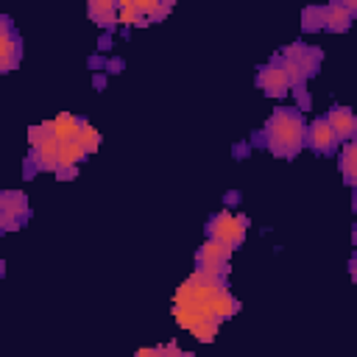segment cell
I'll list each match as a JSON object with an SVG mask.
<instances>
[{
	"mask_svg": "<svg viewBox=\"0 0 357 357\" xmlns=\"http://www.w3.org/2000/svg\"><path fill=\"white\" fill-rule=\"evenodd\" d=\"M304 137H307V123L296 106L290 109L279 106L265 123V145L273 156L293 159L304 148Z\"/></svg>",
	"mask_w": 357,
	"mask_h": 357,
	"instance_id": "obj_1",
	"label": "cell"
},
{
	"mask_svg": "<svg viewBox=\"0 0 357 357\" xmlns=\"http://www.w3.org/2000/svg\"><path fill=\"white\" fill-rule=\"evenodd\" d=\"M245 229H248V218L245 215H231V212H215L206 223V234L209 240H218L229 248H237L245 237Z\"/></svg>",
	"mask_w": 357,
	"mask_h": 357,
	"instance_id": "obj_2",
	"label": "cell"
},
{
	"mask_svg": "<svg viewBox=\"0 0 357 357\" xmlns=\"http://www.w3.org/2000/svg\"><path fill=\"white\" fill-rule=\"evenodd\" d=\"M31 215L28 206V195L20 190H0V234L3 231H17L20 226H25Z\"/></svg>",
	"mask_w": 357,
	"mask_h": 357,
	"instance_id": "obj_3",
	"label": "cell"
},
{
	"mask_svg": "<svg viewBox=\"0 0 357 357\" xmlns=\"http://www.w3.org/2000/svg\"><path fill=\"white\" fill-rule=\"evenodd\" d=\"M231 251H234V248H229V245H223V243H218V240H206V243L198 248V254H195V271H198V273H209V276L226 279Z\"/></svg>",
	"mask_w": 357,
	"mask_h": 357,
	"instance_id": "obj_4",
	"label": "cell"
},
{
	"mask_svg": "<svg viewBox=\"0 0 357 357\" xmlns=\"http://www.w3.org/2000/svg\"><path fill=\"white\" fill-rule=\"evenodd\" d=\"M279 56L296 61L298 70L304 73V78H312V75L321 70V61H324V50H321V47H312V45H304V42H293V45H287Z\"/></svg>",
	"mask_w": 357,
	"mask_h": 357,
	"instance_id": "obj_5",
	"label": "cell"
},
{
	"mask_svg": "<svg viewBox=\"0 0 357 357\" xmlns=\"http://www.w3.org/2000/svg\"><path fill=\"white\" fill-rule=\"evenodd\" d=\"M304 145H310L315 153H335L340 139L335 137L332 126L326 123V117H315L310 126H307V137H304Z\"/></svg>",
	"mask_w": 357,
	"mask_h": 357,
	"instance_id": "obj_6",
	"label": "cell"
},
{
	"mask_svg": "<svg viewBox=\"0 0 357 357\" xmlns=\"http://www.w3.org/2000/svg\"><path fill=\"white\" fill-rule=\"evenodd\" d=\"M257 86L268 95V98H284L290 92V81L284 75V70L279 67V61H271L265 67H259L257 73Z\"/></svg>",
	"mask_w": 357,
	"mask_h": 357,
	"instance_id": "obj_7",
	"label": "cell"
},
{
	"mask_svg": "<svg viewBox=\"0 0 357 357\" xmlns=\"http://www.w3.org/2000/svg\"><path fill=\"white\" fill-rule=\"evenodd\" d=\"M354 11H357V3H329L324 6V28L332 31V33H343L351 28V20H354Z\"/></svg>",
	"mask_w": 357,
	"mask_h": 357,
	"instance_id": "obj_8",
	"label": "cell"
},
{
	"mask_svg": "<svg viewBox=\"0 0 357 357\" xmlns=\"http://www.w3.org/2000/svg\"><path fill=\"white\" fill-rule=\"evenodd\" d=\"M31 167L33 170H53L59 167V139L56 137H45L42 142H36L31 148V156H28Z\"/></svg>",
	"mask_w": 357,
	"mask_h": 357,
	"instance_id": "obj_9",
	"label": "cell"
},
{
	"mask_svg": "<svg viewBox=\"0 0 357 357\" xmlns=\"http://www.w3.org/2000/svg\"><path fill=\"white\" fill-rule=\"evenodd\" d=\"M326 123L332 126L335 137L343 139V142L354 139V134H357V117H354V112H351L349 106H337V103H335V106L329 109V114H326Z\"/></svg>",
	"mask_w": 357,
	"mask_h": 357,
	"instance_id": "obj_10",
	"label": "cell"
},
{
	"mask_svg": "<svg viewBox=\"0 0 357 357\" xmlns=\"http://www.w3.org/2000/svg\"><path fill=\"white\" fill-rule=\"evenodd\" d=\"M22 59V39L17 36V31L3 33L0 36V73H8L20 64Z\"/></svg>",
	"mask_w": 357,
	"mask_h": 357,
	"instance_id": "obj_11",
	"label": "cell"
},
{
	"mask_svg": "<svg viewBox=\"0 0 357 357\" xmlns=\"http://www.w3.org/2000/svg\"><path fill=\"white\" fill-rule=\"evenodd\" d=\"M86 14H89L92 22H98L100 28H114V25H117V3H114V0H89Z\"/></svg>",
	"mask_w": 357,
	"mask_h": 357,
	"instance_id": "obj_12",
	"label": "cell"
},
{
	"mask_svg": "<svg viewBox=\"0 0 357 357\" xmlns=\"http://www.w3.org/2000/svg\"><path fill=\"white\" fill-rule=\"evenodd\" d=\"M50 126H53V137H56L59 142H67V139H75L78 126H81V117L61 112L59 117H53V120H50Z\"/></svg>",
	"mask_w": 357,
	"mask_h": 357,
	"instance_id": "obj_13",
	"label": "cell"
},
{
	"mask_svg": "<svg viewBox=\"0 0 357 357\" xmlns=\"http://www.w3.org/2000/svg\"><path fill=\"white\" fill-rule=\"evenodd\" d=\"M340 173L346 178V184L354 187V181H357V142L354 139L343 142V148H340Z\"/></svg>",
	"mask_w": 357,
	"mask_h": 357,
	"instance_id": "obj_14",
	"label": "cell"
},
{
	"mask_svg": "<svg viewBox=\"0 0 357 357\" xmlns=\"http://www.w3.org/2000/svg\"><path fill=\"white\" fill-rule=\"evenodd\" d=\"M86 151L75 142V139H67V142H59V167H78L84 162ZM56 167V170H59Z\"/></svg>",
	"mask_w": 357,
	"mask_h": 357,
	"instance_id": "obj_15",
	"label": "cell"
},
{
	"mask_svg": "<svg viewBox=\"0 0 357 357\" xmlns=\"http://www.w3.org/2000/svg\"><path fill=\"white\" fill-rule=\"evenodd\" d=\"M75 142L86 151V156L89 153H95L98 151V145H100V134H98V128L95 126H89L86 120H81V126H78V134H75Z\"/></svg>",
	"mask_w": 357,
	"mask_h": 357,
	"instance_id": "obj_16",
	"label": "cell"
},
{
	"mask_svg": "<svg viewBox=\"0 0 357 357\" xmlns=\"http://www.w3.org/2000/svg\"><path fill=\"white\" fill-rule=\"evenodd\" d=\"M301 28L304 31H321L324 28V6H307L301 11Z\"/></svg>",
	"mask_w": 357,
	"mask_h": 357,
	"instance_id": "obj_17",
	"label": "cell"
},
{
	"mask_svg": "<svg viewBox=\"0 0 357 357\" xmlns=\"http://www.w3.org/2000/svg\"><path fill=\"white\" fill-rule=\"evenodd\" d=\"M218 321H212V318H206V321H198L190 332L198 337V340H204V343H209V340H215V335H218Z\"/></svg>",
	"mask_w": 357,
	"mask_h": 357,
	"instance_id": "obj_18",
	"label": "cell"
},
{
	"mask_svg": "<svg viewBox=\"0 0 357 357\" xmlns=\"http://www.w3.org/2000/svg\"><path fill=\"white\" fill-rule=\"evenodd\" d=\"M293 95H296V109H298V112H307V109H310V95H307V89H304V86H296Z\"/></svg>",
	"mask_w": 357,
	"mask_h": 357,
	"instance_id": "obj_19",
	"label": "cell"
},
{
	"mask_svg": "<svg viewBox=\"0 0 357 357\" xmlns=\"http://www.w3.org/2000/svg\"><path fill=\"white\" fill-rule=\"evenodd\" d=\"M75 173H78V167H59V170H56V176H59L61 181H70V178H75Z\"/></svg>",
	"mask_w": 357,
	"mask_h": 357,
	"instance_id": "obj_20",
	"label": "cell"
},
{
	"mask_svg": "<svg viewBox=\"0 0 357 357\" xmlns=\"http://www.w3.org/2000/svg\"><path fill=\"white\" fill-rule=\"evenodd\" d=\"M11 31H14V25H11V20H8L6 14H0V36H3V33H11Z\"/></svg>",
	"mask_w": 357,
	"mask_h": 357,
	"instance_id": "obj_21",
	"label": "cell"
},
{
	"mask_svg": "<svg viewBox=\"0 0 357 357\" xmlns=\"http://www.w3.org/2000/svg\"><path fill=\"white\" fill-rule=\"evenodd\" d=\"M106 70H109V73H120V70H123V59H109V61H106Z\"/></svg>",
	"mask_w": 357,
	"mask_h": 357,
	"instance_id": "obj_22",
	"label": "cell"
},
{
	"mask_svg": "<svg viewBox=\"0 0 357 357\" xmlns=\"http://www.w3.org/2000/svg\"><path fill=\"white\" fill-rule=\"evenodd\" d=\"M95 86H98V89H103V86H106V75H103V73H98V75H95Z\"/></svg>",
	"mask_w": 357,
	"mask_h": 357,
	"instance_id": "obj_23",
	"label": "cell"
},
{
	"mask_svg": "<svg viewBox=\"0 0 357 357\" xmlns=\"http://www.w3.org/2000/svg\"><path fill=\"white\" fill-rule=\"evenodd\" d=\"M6 273V262H3V257H0V276Z\"/></svg>",
	"mask_w": 357,
	"mask_h": 357,
	"instance_id": "obj_24",
	"label": "cell"
}]
</instances>
